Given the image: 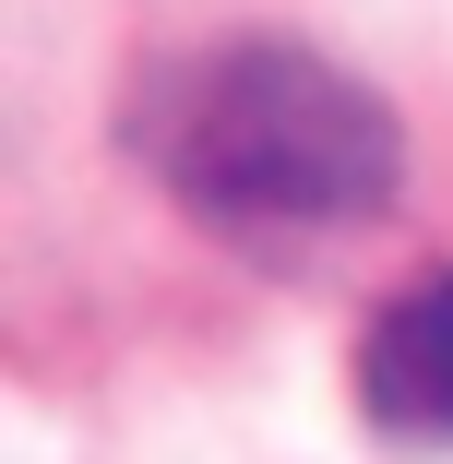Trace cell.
Instances as JSON below:
<instances>
[{
  "label": "cell",
  "instance_id": "obj_1",
  "mask_svg": "<svg viewBox=\"0 0 453 464\" xmlns=\"http://www.w3.org/2000/svg\"><path fill=\"white\" fill-rule=\"evenodd\" d=\"M143 155L215 238H251V250L346 238L406 179L394 108L287 36H239V48L179 60L143 96Z\"/></svg>",
  "mask_w": 453,
  "mask_h": 464
},
{
  "label": "cell",
  "instance_id": "obj_2",
  "mask_svg": "<svg viewBox=\"0 0 453 464\" xmlns=\"http://www.w3.org/2000/svg\"><path fill=\"white\" fill-rule=\"evenodd\" d=\"M358 405L394 440H453V274L382 298V322L358 334Z\"/></svg>",
  "mask_w": 453,
  "mask_h": 464
}]
</instances>
